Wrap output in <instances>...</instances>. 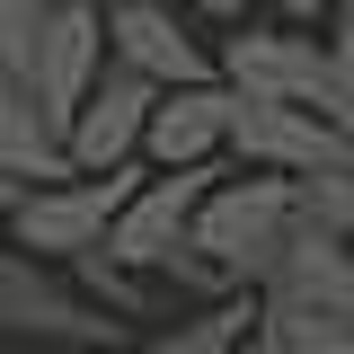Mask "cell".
Returning <instances> with one entry per match:
<instances>
[{
    "mask_svg": "<svg viewBox=\"0 0 354 354\" xmlns=\"http://www.w3.org/2000/svg\"><path fill=\"white\" fill-rule=\"evenodd\" d=\"M301 239V186L292 177H266V169H230L204 186V204L186 221V266L169 283L195 292V301H221V292H257L266 266Z\"/></svg>",
    "mask_w": 354,
    "mask_h": 354,
    "instance_id": "obj_1",
    "label": "cell"
},
{
    "mask_svg": "<svg viewBox=\"0 0 354 354\" xmlns=\"http://www.w3.org/2000/svg\"><path fill=\"white\" fill-rule=\"evenodd\" d=\"M257 337L274 354H354V239L301 221V239L257 283Z\"/></svg>",
    "mask_w": 354,
    "mask_h": 354,
    "instance_id": "obj_2",
    "label": "cell"
},
{
    "mask_svg": "<svg viewBox=\"0 0 354 354\" xmlns=\"http://www.w3.org/2000/svg\"><path fill=\"white\" fill-rule=\"evenodd\" d=\"M213 80L230 97H257V106H310L354 142V97L337 88L328 53H319V27H274V18H248L213 44Z\"/></svg>",
    "mask_w": 354,
    "mask_h": 354,
    "instance_id": "obj_3",
    "label": "cell"
},
{
    "mask_svg": "<svg viewBox=\"0 0 354 354\" xmlns=\"http://www.w3.org/2000/svg\"><path fill=\"white\" fill-rule=\"evenodd\" d=\"M0 346H18V354H124L133 319L97 310L62 266L27 257V248H0Z\"/></svg>",
    "mask_w": 354,
    "mask_h": 354,
    "instance_id": "obj_4",
    "label": "cell"
},
{
    "mask_svg": "<svg viewBox=\"0 0 354 354\" xmlns=\"http://www.w3.org/2000/svg\"><path fill=\"white\" fill-rule=\"evenodd\" d=\"M213 177H221V160H204V169H142V186L106 221L97 257L142 274V283H169L177 266H186V221H195V204H204Z\"/></svg>",
    "mask_w": 354,
    "mask_h": 354,
    "instance_id": "obj_5",
    "label": "cell"
},
{
    "mask_svg": "<svg viewBox=\"0 0 354 354\" xmlns=\"http://www.w3.org/2000/svg\"><path fill=\"white\" fill-rule=\"evenodd\" d=\"M133 186H142V160H133V169L44 177V186H27V195L9 204V248H27V257H44V266H71L80 248L106 239V221H115V204H124Z\"/></svg>",
    "mask_w": 354,
    "mask_h": 354,
    "instance_id": "obj_6",
    "label": "cell"
},
{
    "mask_svg": "<svg viewBox=\"0 0 354 354\" xmlns=\"http://www.w3.org/2000/svg\"><path fill=\"white\" fill-rule=\"evenodd\" d=\"M97 71H106V18H97V9H71V0H44L36 36L18 53V80L36 88V106L53 124H71V106L88 97Z\"/></svg>",
    "mask_w": 354,
    "mask_h": 354,
    "instance_id": "obj_7",
    "label": "cell"
},
{
    "mask_svg": "<svg viewBox=\"0 0 354 354\" xmlns=\"http://www.w3.org/2000/svg\"><path fill=\"white\" fill-rule=\"evenodd\" d=\"M106 18V62L142 71L151 88H186V80H213V44L195 36V18L177 0H115L97 9Z\"/></svg>",
    "mask_w": 354,
    "mask_h": 354,
    "instance_id": "obj_8",
    "label": "cell"
},
{
    "mask_svg": "<svg viewBox=\"0 0 354 354\" xmlns=\"http://www.w3.org/2000/svg\"><path fill=\"white\" fill-rule=\"evenodd\" d=\"M221 160L230 169H266V177H319V169H346L354 142L328 115H310V106H257V97H239Z\"/></svg>",
    "mask_w": 354,
    "mask_h": 354,
    "instance_id": "obj_9",
    "label": "cell"
},
{
    "mask_svg": "<svg viewBox=\"0 0 354 354\" xmlns=\"http://www.w3.org/2000/svg\"><path fill=\"white\" fill-rule=\"evenodd\" d=\"M151 97H160V88L142 80V71L106 62V71L88 80V97L71 106V124H62V160H71V169H133V160H142V115H151Z\"/></svg>",
    "mask_w": 354,
    "mask_h": 354,
    "instance_id": "obj_10",
    "label": "cell"
},
{
    "mask_svg": "<svg viewBox=\"0 0 354 354\" xmlns=\"http://www.w3.org/2000/svg\"><path fill=\"white\" fill-rule=\"evenodd\" d=\"M230 115L239 97L221 80H186V88H160L151 115H142V169H204L230 151Z\"/></svg>",
    "mask_w": 354,
    "mask_h": 354,
    "instance_id": "obj_11",
    "label": "cell"
},
{
    "mask_svg": "<svg viewBox=\"0 0 354 354\" xmlns=\"http://www.w3.org/2000/svg\"><path fill=\"white\" fill-rule=\"evenodd\" d=\"M0 177H18V186L71 177V160H62V124L36 106V88L18 80V71H0Z\"/></svg>",
    "mask_w": 354,
    "mask_h": 354,
    "instance_id": "obj_12",
    "label": "cell"
},
{
    "mask_svg": "<svg viewBox=\"0 0 354 354\" xmlns=\"http://www.w3.org/2000/svg\"><path fill=\"white\" fill-rule=\"evenodd\" d=\"M248 328H257V292H221V301H195L186 319L151 328V337H133L124 354H230Z\"/></svg>",
    "mask_w": 354,
    "mask_h": 354,
    "instance_id": "obj_13",
    "label": "cell"
},
{
    "mask_svg": "<svg viewBox=\"0 0 354 354\" xmlns=\"http://www.w3.org/2000/svg\"><path fill=\"white\" fill-rule=\"evenodd\" d=\"M62 274H71V283H80L97 310H115V319H151V292H160V283H142V274H124V266H106L97 248H80Z\"/></svg>",
    "mask_w": 354,
    "mask_h": 354,
    "instance_id": "obj_14",
    "label": "cell"
},
{
    "mask_svg": "<svg viewBox=\"0 0 354 354\" xmlns=\"http://www.w3.org/2000/svg\"><path fill=\"white\" fill-rule=\"evenodd\" d=\"M301 186V221L328 230V239H354V160L346 169H319V177H292Z\"/></svg>",
    "mask_w": 354,
    "mask_h": 354,
    "instance_id": "obj_15",
    "label": "cell"
},
{
    "mask_svg": "<svg viewBox=\"0 0 354 354\" xmlns=\"http://www.w3.org/2000/svg\"><path fill=\"white\" fill-rule=\"evenodd\" d=\"M319 53H328L337 88L354 97V0H328V9H319Z\"/></svg>",
    "mask_w": 354,
    "mask_h": 354,
    "instance_id": "obj_16",
    "label": "cell"
},
{
    "mask_svg": "<svg viewBox=\"0 0 354 354\" xmlns=\"http://www.w3.org/2000/svg\"><path fill=\"white\" fill-rule=\"evenodd\" d=\"M36 9L44 0H0V71H18V53H27V36H36Z\"/></svg>",
    "mask_w": 354,
    "mask_h": 354,
    "instance_id": "obj_17",
    "label": "cell"
},
{
    "mask_svg": "<svg viewBox=\"0 0 354 354\" xmlns=\"http://www.w3.org/2000/svg\"><path fill=\"white\" fill-rule=\"evenodd\" d=\"M177 9H186L195 27H213V36H230V27H248V18H257V0H177Z\"/></svg>",
    "mask_w": 354,
    "mask_h": 354,
    "instance_id": "obj_18",
    "label": "cell"
},
{
    "mask_svg": "<svg viewBox=\"0 0 354 354\" xmlns=\"http://www.w3.org/2000/svg\"><path fill=\"white\" fill-rule=\"evenodd\" d=\"M319 9L328 0H257V18H274V27H319Z\"/></svg>",
    "mask_w": 354,
    "mask_h": 354,
    "instance_id": "obj_19",
    "label": "cell"
},
{
    "mask_svg": "<svg viewBox=\"0 0 354 354\" xmlns=\"http://www.w3.org/2000/svg\"><path fill=\"white\" fill-rule=\"evenodd\" d=\"M18 195H27V186H18V177H0V230H9V204H18Z\"/></svg>",
    "mask_w": 354,
    "mask_h": 354,
    "instance_id": "obj_20",
    "label": "cell"
},
{
    "mask_svg": "<svg viewBox=\"0 0 354 354\" xmlns=\"http://www.w3.org/2000/svg\"><path fill=\"white\" fill-rule=\"evenodd\" d=\"M230 354H274V346H266V337H257V328H248V337H239V346H230Z\"/></svg>",
    "mask_w": 354,
    "mask_h": 354,
    "instance_id": "obj_21",
    "label": "cell"
},
{
    "mask_svg": "<svg viewBox=\"0 0 354 354\" xmlns=\"http://www.w3.org/2000/svg\"><path fill=\"white\" fill-rule=\"evenodd\" d=\"M71 9H115V0H71Z\"/></svg>",
    "mask_w": 354,
    "mask_h": 354,
    "instance_id": "obj_22",
    "label": "cell"
}]
</instances>
